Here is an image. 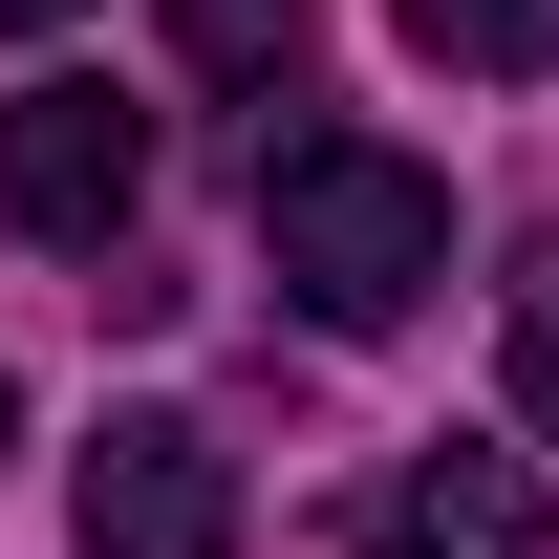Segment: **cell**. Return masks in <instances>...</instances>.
<instances>
[{
  "label": "cell",
  "instance_id": "7",
  "mask_svg": "<svg viewBox=\"0 0 559 559\" xmlns=\"http://www.w3.org/2000/svg\"><path fill=\"white\" fill-rule=\"evenodd\" d=\"M516 430H538V452H559V259L516 280Z\"/></svg>",
  "mask_w": 559,
  "mask_h": 559
},
{
  "label": "cell",
  "instance_id": "8",
  "mask_svg": "<svg viewBox=\"0 0 559 559\" xmlns=\"http://www.w3.org/2000/svg\"><path fill=\"white\" fill-rule=\"evenodd\" d=\"M44 22H66V0H0V44H44Z\"/></svg>",
  "mask_w": 559,
  "mask_h": 559
},
{
  "label": "cell",
  "instance_id": "1",
  "mask_svg": "<svg viewBox=\"0 0 559 559\" xmlns=\"http://www.w3.org/2000/svg\"><path fill=\"white\" fill-rule=\"evenodd\" d=\"M259 259L301 280V323H409L452 280V194L388 130H280L259 151Z\"/></svg>",
  "mask_w": 559,
  "mask_h": 559
},
{
  "label": "cell",
  "instance_id": "5",
  "mask_svg": "<svg viewBox=\"0 0 559 559\" xmlns=\"http://www.w3.org/2000/svg\"><path fill=\"white\" fill-rule=\"evenodd\" d=\"M388 22H409L430 66H474V86H538L559 66V0H388Z\"/></svg>",
  "mask_w": 559,
  "mask_h": 559
},
{
  "label": "cell",
  "instance_id": "4",
  "mask_svg": "<svg viewBox=\"0 0 559 559\" xmlns=\"http://www.w3.org/2000/svg\"><path fill=\"white\" fill-rule=\"evenodd\" d=\"M345 559H559V516H538V452H474V430H430L409 474L345 516Z\"/></svg>",
  "mask_w": 559,
  "mask_h": 559
},
{
  "label": "cell",
  "instance_id": "9",
  "mask_svg": "<svg viewBox=\"0 0 559 559\" xmlns=\"http://www.w3.org/2000/svg\"><path fill=\"white\" fill-rule=\"evenodd\" d=\"M0 452H22V388H0Z\"/></svg>",
  "mask_w": 559,
  "mask_h": 559
},
{
  "label": "cell",
  "instance_id": "2",
  "mask_svg": "<svg viewBox=\"0 0 559 559\" xmlns=\"http://www.w3.org/2000/svg\"><path fill=\"white\" fill-rule=\"evenodd\" d=\"M0 215L44 237V259H108L151 215V108H108L86 66H44L22 108H0Z\"/></svg>",
  "mask_w": 559,
  "mask_h": 559
},
{
  "label": "cell",
  "instance_id": "6",
  "mask_svg": "<svg viewBox=\"0 0 559 559\" xmlns=\"http://www.w3.org/2000/svg\"><path fill=\"white\" fill-rule=\"evenodd\" d=\"M173 44H194L215 86H301V44H323V0H173Z\"/></svg>",
  "mask_w": 559,
  "mask_h": 559
},
{
  "label": "cell",
  "instance_id": "3",
  "mask_svg": "<svg viewBox=\"0 0 559 559\" xmlns=\"http://www.w3.org/2000/svg\"><path fill=\"white\" fill-rule=\"evenodd\" d=\"M66 559H237V452L194 409H108L66 495Z\"/></svg>",
  "mask_w": 559,
  "mask_h": 559
}]
</instances>
